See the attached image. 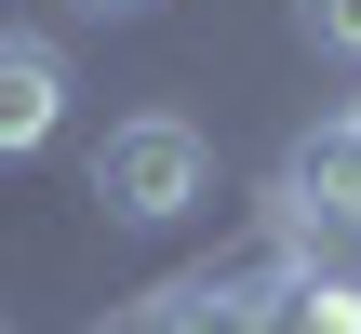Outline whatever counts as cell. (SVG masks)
Returning <instances> with one entry per match:
<instances>
[{"label":"cell","instance_id":"6da1fadb","mask_svg":"<svg viewBox=\"0 0 361 334\" xmlns=\"http://www.w3.org/2000/svg\"><path fill=\"white\" fill-rule=\"evenodd\" d=\"M94 201H107V228H188V214L214 201V147H201L174 107H147V120H121V134L94 147Z\"/></svg>","mask_w":361,"mask_h":334},{"label":"cell","instance_id":"7a4b0ae2","mask_svg":"<svg viewBox=\"0 0 361 334\" xmlns=\"http://www.w3.org/2000/svg\"><path fill=\"white\" fill-rule=\"evenodd\" d=\"M281 241H322V254H348L361 241V120H308L295 147H281Z\"/></svg>","mask_w":361,"mask_h":334},{"label":"cell","instance_id":"3957f363","mask_svg":"<svg viewBox=\"0 0 361 334\" xmlns=\"http://www.w3.org/2000/svg\"><path fill=\"white\" fill-rule=\"evenodd\" d=\"M67 120V54L40 27H0V161H40Z\"/></svg>","mask_w":361,"mask_h":334},{"label":"cell","instance_id":"277c9868","mask_svg":"<svg viewBox=\"0 0 361 334\" xmlns=\"http://www.w3.org/2000/svg\"><path fill=\"white\" fill-rule=\"evenodd\" d=\"M295 334H361V281H295Z\"/></svg>","mask_w":361,"mask_h":334},{"label":"cell","instance_id":"5b68a950","mask_svg":"<svg viewBox=\"0 0 361 334\" xmlns=\"http://www.w3.org/2000/svg\"><path fill=\"white\" fill-rule=\"evenodd\" d=\"M295 40H308V54H348V67H361V0H295Z\"/></svg>","mask_w":361,"mask_h":334},{"label":"cell","instance_id":"8992f818","mask_svg":"<svg viewBox=\"0 0 361 334\" xmlns=\"http://www.w3.org/2000/svg\"><path fill=\"white\" fill-rule=\"evenodd\" d=\"M80 13H147V0H80Z\"/></svg>","mask_w":361,"mask_h":334},{"label":"cell","instance_id":"52a82bcc","mask_svg":"<svg viewBox=\"0 0 361 334\" xmlns=\"http://www.w3.org/2000/svg\"><path fill=\"white\" fill-rule=\"evenodd\" d=\"M348 120H361V94H348Z\"/></svg>","mask_w":361,"mask_h":334}]
</instances>
